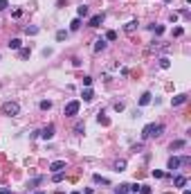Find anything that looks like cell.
<instances>
[{"mask_svg":"<svg viewBox=\"0 0 191 194\" xmlns=\"http://www.w3.org/2000/svg\"><path fill=\"white\" fill-rule=\"evenodd\" d=\"M164 133V124L162 122H151L142 129V140H151V138H160Z\"/></svg>","mask_w":191,"mask_h":194,"instance_id":"obj_1","label":"cell"},{"mask_svg":"<svg viewBox=\"0 0 191 194\" xmlns=\"http://www.w3.org/2000/svg\"><path fill=\"white\" fill-rule=\"evenodd\" d=\"M0 111H2V115H9V117H16L20 115V104L18 102H2V106H0Z\"/></svg>","mask_w":191,"mask_h":194,"instance_id":"obj_2","label":"cell"},{"mask_svg":"<svg viewBox=\"0 0 191 194\" xmlns=\"http://www.w3.org/2000/svg\"><path fill=\"white\" fill-rule=\"evenodd\" d=\"M79 108H81V102L79 99H72V102H68V104H65L63 115H65V117H74V115H79Z\"/></svg>","mask_w":191,"mask_h":194,"instance_id":"obj_3","label":"cell"},{"mask_svg":"<svg viewBox=\"0 0 191 194\" xmlns=\"http://www.w3.org/2000/svg\"><path fill=\"white\" fill-rule=\"evenodd\" d=\"M40 138H43V140H52V138H54V124H47V127L40 131Z\"/></svg>","mask_w":191,"mask_h":194,"instance_id":"obj_4","label":"cell"},{"mask_svg":"<svg viewBox=\"0 0 191 194\" xmlns=\"http://www.w3.org/2000/svg\"><path fill=\"white\" fill-rule=\"evenodd\" d=\"M187 99H189V95L180 93V95H175V97L171 99V106H182V104H187Z\"/></svg>","mask_w":191,"mask_h":194,"instance_id":"obj_5","label":"cell"},{"mask_svg":"<svg viewBox=\"0 0 191 194\" xmlns=\"http://www.w3.org/2000/svg\"><path fill=\"white\" fill-rule=\"evenodd\" d=\"M63 169H65V160H54V163L50 165V172H52V174L63 172Z\"/></svg>","mask_w":191,"mask_h":194,"instance_id":"obj_6","label":"cell"},{"mask_svg":"<svg viewBox=\"0 0 191 194\" xmlns=\"http://www.w3.org/2000/svg\"><path fill=\"white\" fill-rule=\"evenodd\" d=\"M101 23H103V14H95V16H90L88 25H90V27H99Z\"/></svg>","mask_w":191,"mask_h":194,"instance_id":"obj_7","label":"cell"},{"mask_svg":"<svg viewBox=\"0 0 191 194\" xmlns=\"http://www.w3.org/2000/svg\"><path fill=\"white\" fill-rule=\"evenodd\" d=\"M180 158H178V156H171L169 158V163H166V169H171V172H173V169H178V167H180Z\"/></svg>","mask_w":191,"mask_h":194,"instance_id":"obj_8","label":"cell"},{"mask_svg":"<svg viewBox=\"0 0 191 194\" xmlns=\"http://www.w3.org/2000/svg\"><path fill=\"white\" fill-rule=\"evenodd\" d=\"M173 185L178 187V190H182L184 185H187V176H182V174H178L175 178H173Z\"/></svg>","mask_w":191,"mask_h":194,"instance_id":"obj_9","label":"cell"},{"mask_svg":"<svg viewBox=\"0 0 191 194\" xmlns=\"http://www.w3.org/2000/svg\"><path fill=\"white\" fill-rule=\"evenodd\" d=\"M81 97H83V102H92L95 99V90L92 88H83L81 90Z\"/></svg>","mask_w":191,"mask_h":194,"instance_id":"obj_10","label":"cell"},{"mask_svg":"<svg viewBox=\"0 0 191 194\" xmlns=\"http://www.w3.org/2000/svg\"><path fill=\"white\" fill-rule=\"evenodd\" d=\"M97 122H99L101 127H110V120L106 117V113H103V111H99V115H97Z\"/></svg>","mask_w":191,"mask_h":194,"instance_id":"obj_11","label":"cell"},{"mask_svg":"<svg viewBox=\"0 0 191 194\" xmlns=\"http://www.w3.org/2000/svg\"><path fill=\"white\" fill-rule=\"evenodd\" d=\"M184 147H187V140H173V142H171V151L184 149Z\"/></svg>","mask_w":191,"mask_h":194,"instance_id":"obj_12","label":"cell"},{"mask_svg":"<svg viewBox=\"0 0 191 194\" xmlns=\"http://www.w3.org/2000/svg\"><path fill=\"white\" fill-rule=\"evenodd\" d=\"M92 181L99 183V185H110V181H108L106 176H101V174H95V176H92Z\"/></svg>","mask_w":191,"mask_h":194,"instance_id":"obj_13","label":"cell"},{"mask_svg":"<svg viewBox=\"0 0 191 194\" xmlns=\"http://www.w3.org/2000/svg\"><path fill=\"white\" fill-rule=\"evenodd\" d=\"M90 14V9H88V5H81V7L77 9V18H85V16Z\"/></svg>","mask_w":191,"mask_h":194,"instance_id":"obj_14","label":"cell"},{"mask_svg":"<svg viewBox=\"0 0 191 194\" xmlns=\"http://www.w3.org/2000/svg\"><path fill=\"white\" fill-rule=\"evenodd\" d=\"M7 45H9V50H20L23 48V41H20V38H11Z\"/></svg>","mask_w":191,"mask_h":194,"instance_id":"obj_15","label":"cell"},{"mask_svg":"<svg viewBox=\"0 0 191 194\" xmlns=\"http://www.w3.org/2000/svg\"><path fill=\"white\" fill-rule=\"evenodd\" d=\"M106 50V38H99V41H95V52H103Z\"/></svg>","mask_w":191,"mask_h":194,"instance_id":"obj_16","label":"cell"},{"mask_svg":"<svg viewBox=\"0 0 191 194\" xmlns=\"http://www.w3.org/2000/svg\"><path fill=\"white\" fill-rule=\"evenodd\" d=\"M151 93H144L142 97H140V106H148V104H151Z\"/></svg>","mask_w":191,"mask_h":194,"instance_id":"obj_17","label":"cell"},{"mask_svg":"<svg viewBox=\"0 0 191 194\" xmlns=\"http://www.w3.org/2000/svg\"><path fill=\"white\" fill-rule=\"evenodd\" d=\"M38 32H40V27H36V25H27L25 27V34H30V36H36Z\"/></svg>","mask_w":191,"mask_h":194,"instance_id":"obj_18","label":"cell"},{"mask_svg":"<svg viewBox=\"0 0 191 194\" xmlns=\"http://www.w3.org/2000/svg\"><path fill=\"white\" fill-rule=\"evenodd\" d=\"M30 54H32L30 48H20L18 50V56H20V59H30Z\"/></svg>","mask_w":191,"mask_h":194,"instance_id":"obj_19","label":"cell"},{"mask_svg":"<svg viewBox=\"0 0 191 194\" xmlns=\"http://www.w3.org/2000/svg\"><path fill=\"white\" fill-rule=\"evenodd\" d=\"M45 181V176H34V178L30 181V187H36V185H40Z\"/></svg>","mask_w":191,"mask_h":194,"instance_id":"obj_20","label":"cell"},{"mask_svg":"<svg viewBox=\"0 0 191 194\" xmlns=\"http://www.w3.org/2000/svg\"><path fill=\"white\" fill-rule=\"evenodd\" d=\"M137 25H140V23H137V20H130L128 25L124 27V30H126V32H135V30H137Z\"/></svg>","mask_w":191,"mask_h":194,"instance_id":"obj_21","label":"cell"},{"mask_svg":"<svg viewBox=\"0 0 191 194\" xmlns=\"http://www.w3.org/2000/svg\"><path fill=\"white\" fill-rule=\"evenodd\" d=\"M106 41H117V32H115V30H108L106 32Z\"/></svg>","mask_w":191,"mask_h":194,"instance_id":"obj_22","label":"cell"},{"mask_svg":"<svg viewBox=\"0 0 191 194\" xmlns=\"http://www.w3.org/2000/svg\"><path fill=\"white\" fill-rule=\"evenodd\" d=\"M160 68H162V70H166V68H171V61L166 59V56H162V59H160Z\"/></svg>","mask_w":191,"mask_h":194,"instance_id":"obj_23","label":"cell"},{"mask_svg":"<svg viewBox=\"0 0 191 194\" xmlns=\"http://www.w3.org/2000/svg\"><path fill=\"white\" fill-rule=\"evenodd\" d=\"M126 192H128V183H121L117 190H115V194H126Z\"/></svg>","mask_w":191,"mask_h":194,"instance_id":"obj_24","label":"cell"},{"mask_svg":"<svg viewBox=\"0 0 191 194\" xmlns=\"http://www.w3.org/2000/svg\"><path fill=\"white\" fill-rule=\"evenodd\" d=\"M79 27H81V18H74V20L70 23V30H72V32H77Z\"/></svg>","mask_w":191,"mask_h":194,"instance_id":"obj_25","label":"cell"},{"mask_svg":"<svg viewBox=\"0 0 191 194\" xmlns=\"http://www.w3.org/2000/svg\"><path fill=\"white\" fill-rule=\"evenodd\" d=\"M65 38H68V32L65 30H59V32H56V41H65Z\"/></svg>","mask_w":191,"mask_h":194,"instance_id":"obj_26","label":"cell"},{"mask_svg":"<svg viewBox=\"0 0 191 194\" xmlns=\"http://www.w3.org/2000/svg\"><path fill=\"white\" fill-rule=\"evenodd\" d=\"M63 178H65V174H63V172H56L54 176H52V181H54V183H61Z\"/></svg>","mask_w":191,"mask_h":194,"instance_id":"obj_27","label":"cell"},{"mask_svg":"<svg viewBox=\"0 0 191 194\" xmlns=\"http://www.w3.org/2000/svg\"><path fill=\"white\" fill-rule=\"evenodd\" d=\"M38 106L43 108V111H50V108H52V102H50V99H43V102H40Z\"/></svg>","mask_w":191,"mask_h":194,"instance_id":"obj_28","label":"cell"},{"mask_svg":"<svg viewBox=\"0 0 191 194\" xmlns=\"http://www.w3.org/2000/svg\"><path fill=\"white\" fill-rule=\"evenodd\" d=\"M137 192H140V194H153V190L148 185H140V190H137Z\"/></svg>","mask_w":191,"mask_h":194,"instance_id":"obj_29","label":"cell"},{"mask_svg":"<svg viewBox=\"0 0 191 194\" xmlns=\"http://www.w3.org/2000/svg\"><path fill=\"white\" fill-rule=\"evenodd\" d=\"M124 167H126V160H117L115 163V169H117V172H124Z\"/></svg>","mask_w":191,"mask_h":194,"instance_id":"obj_30","label":"cell"},{"mask_svg":"<svg viewBox=\"0 0 191 194\" xmlns=\"http://www.w3.org/2000/svg\"><path fill=\"white\" fill-rule=\"evenodd\" d=\"M151 30H153L155 34H158V36H160V34H164V25H153Z\"/></svg>","mask_w":191,"mask_h":194,"instance_id":"obj_31","label":"cell"},{"mask_svg":"<svg viewBox=\"0 0 191 194\" xmlns=\"http://www.w3.org/2000/svg\"><path fill=\"white\" fill-rule=\"evenodd\" d=\"M83 86H85V88H90V86H92V77H90V75H85V77H83Z\"/></svg>","mask_w":191,"mask_h":194,"instance_id":"obj_32","label":"cell"},{"mask_svg":"<svg viewBox=\"0 0 191 194\" xmlns=\"http://www.w3.org/2000/svg\"><path fill=\"white\" fill-rule=\"evenodd\" d=\"M153 178H164V172H160V169H153Z\"/></svg>","mask_w":191,"mask_h":194,"instance_id":"obj_33","label":"cell"},{"mask_svg":"<svg viewBox=\"0 0 191 194\" xmlns=\"http://www.w3.org/2000/svg\"><path fill=\"white\" fill-rule=\"evenodd\" d=\"M182 34H184L182 27H175V30H173V36H182Z\"/></svg>","mask_w":191,"mask_h":194,"instance_id":"obj_34","label":"cell"},{"mask_svg":"<svg viewBox=\"0 0 191 194\" xmlns=\"http://www.w3.org/2000/svg\"><path fill=\"white\" fill-rule=\"evenodd\" d=\"M83 129H85V127H83V122H79L77 127H74V131H77V133H83Z\"/></svg>","mask_w":191,"mask_h":194,"instance_id":"obj_35","label":"cell"},{"mask_svg":"<svg viewBox=\"0 0 191 194\" xmlns=\"http://www.w3.org/2000/svg\"><path fill=\"white\" fill-rule=\"evenodd\" d=\"M7 7H9V2H7V0H0V11H5Z\"/></svg>","mask_w":191,"mask_h":194,"instance_id":"obj_36","label":"cell"},{"mask_svg":"<svg viewBox=\"0 0 191 194\" xmlns=\"http://www.w3.org/2000/svg\"><path fill=\"white\" fill-rule=\"evenodd\" d=\"M11 16H14V18H20L23 11H20V9H14V11H11Z\"/></svg>","mask_w":191,"mask_h":194,"instance_id":"obj_37","label":"cell"},{"mask_svg":"<svg viewBox=\"0 0 191 194\" xmlns=\"http://www.w3.org/2000/svg\"><path fill=\"white\" fill-rule=\"evenodd\" d=\"M115 111H117V113L124 111V104H121V102H117V104H115Z\"/></svg>","mask_w":191,"mask_h":194,"instance_id":"obj_38","label":"cell"},{"mask_svg":"<svg viewBox=\"0 0 191 194\" xmlns=\"http://www.w3.org/2000/svg\"><path fill=\"white\" fill-rule=\"evenodd\" d=\"M0 194H14V192H11L9 187H0Z\"/></svg>","mask_w":191,"mask_h":194,"instance_id":"obj_39","label":"cell"},{"mask_svg":"<svg viewBox=\"0 0 191 194\" xmlns=\"http://www.w3.org/2000/svg\"><path fill=\"white\" fill-rule=\"evenodd\" d=\"M83 194H95V190H92V187H85V190H83Z\"/></svg>","mask_w":191,"mask_h":194,"instance_id":"obj_40","label":"cell"},{"mask_svg":"<svg viewBox=\"0 0 191 194\" xmlns=\"http://www.w3.org/2000/svg\"><path fill=\"white\" fill-rule=\"evenodd\" d=\"M182 194H191V192H189V190H184V192H182Z\"/></svg>","mask_w":191,"mask_h":194,"instance_id":"obj_41","label":"cell"},{"mask_svg":"<svg viewBox=\"0 0 191 194\" xmlns=\"http://www.w3.org/2000/svg\"><path fill=\"white\" fill-rule=\"evenodd\" d=\"M70 194H81V192H70Z\"/></svg>","mask_w":191,"mask_h":194,"instance_id":"obj_42","label":"cell"},{"mask_svg":"<svg viewBox=\"0 0 191 194\" xmlns=\"http://www.w3.org/2000/svg\"><path fill=\"white\" fill-rule=\"evenodd\" d=\"M38 194H45V192H38Z\"/></svg>","mask_w":191,"mask_h":194,"instance_id":"obj_43","label":"cell"}]
</instances>
